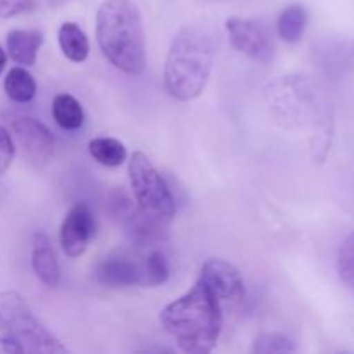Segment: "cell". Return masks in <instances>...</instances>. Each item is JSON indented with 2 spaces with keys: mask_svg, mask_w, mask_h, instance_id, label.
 Here are the masks:
<instances>
[{
  "mask_svg": "<svg viewBox=\"0 0 354 354\" xmlns=\"http://www.w3.org/2000/svg\"><path fill=\"white\" fill-rule=\"evenodd\" d=\"M6 64H7V54H6V50L0 47V75H2L3 69H6Z\"/></svg>",
  "mask_w": 354,
  "mask_h": 354,
  "instance_id": "25",
  "label": "cell"
},
{
  "mask_svg": "<svg viewBox=\"0 0 354 354\" xmlns=\"http://www.w3.org/2000/svg\"><path fill=\"white\" fill-rule=\"evenodd\" d=\"M161 325L183 353L206 354L216 346L223 327L221 303L203 282L161 311Z\"/></svg>",
  "mask_w": 354,
  "mask_h": 354,
  "instance_id": "2",
  "label": "cell"
},
{
  "mask_svg": "<svg viewBox=\"0 0 354 354\" xmlns=\"http://www.w3.org/2000/svg\"><path fill=\"white\" fill-rule=\"evenodd\" d=\"M201 3H216V2H223V0H199Z\"/></svg>",
  "mask_w": 354,
  "mask_h": 354,
  "instance_id": "26",
  "label": "cell"
},
{
  "mask_svg": "<svg viewBox=\"0 0 354 354\" xmlns=\"http://www.w3.org/2000/svg\"><path fill=\"white\" fill-rule=\"evenodd\" d=\"M339 277L342 282L354 290V232L349 235L339 251Z\"/></svg>",
  "mask_w": 354,
  "mask_h": 354,
  "instance_id": "21",
  "label": "cell"
},
{
  "mask_svg": "<svg viewBox=\"0 0 354 354\" xmlns=\"http://www.w3.org/2000/svg\"><path fill=\"white\" fill-rule=\"evenodd\" d=\"M31 266L33 272L45 286L55 287L61 280L57 256H55L52 242L47 234L38 232L33 237V249H31Z\"/></svg>",
  "mask_w": 354,
  "mask_h": 354,
  "instance_id": "12",
  "label": "cell"
},
{
  "mask_svg": "<svg viewBox=\"0 0 354 354\" xmlns=\"http://www.w3.org/2000/svg\"><path fill=\"white\" fill-rule=\"evenodd\" d=\"M9 128L10 135L30 162L35 166H44L50 161L54 156L55 138L41 121L30 116H10Z\"/></svg>",
  "mask_w": 354,
  "mask_h": 354,
  "instance_id": "8",
  "label": "cell"
},
{
  "mask_svg": "<svg viewBox=\"0 0 354 354\" xmlns=\"http://www.w3.org/2000/svg\"><path fill=\"white\" fill-rule=\"evenodd\" d=\"M199 282H203L220 303L241 301L245 294L241 272L225 259H207L201 270Z\"/></svg>",
  "mask_w": 354,
  "mask_h": 354,
  "instance_id": "10",
  "label": "cell"
},
{
  "mask_svg": "<svg viewBox=\"0 0 354 354\" xmlns=\"http://www.w3.org/2000/svg\"><path fill=\"white\" fill-rule=\"evenodd\" d=\"M265 100L273 120L286 128L317 121L322 106L313 83L304 76H279L265 86Z\"/></svg>",
  "mask_w": 354,
  "mask_h": 354,
  "instance_id": "4",
  "label": "cell"
},
{
  "mask_svg": "<svg viewBox=\"0 0 354 354\" xmlns=\"http://www.w3.org/2000/svg\"><path fill=\"white\" fill-rule=\"evenodd\" d=\"M88 152L97 162L109 168L123 165L127 159V149L118 138L99 137L88 142Z\"/></svg>",
  "mask_w": 354,
  "mask_h": 354,
  "instance_id": "18",
  "label": "cell"
},
{
  "mask_svg": "<svg viewBox=\"0 0 354 354\" xmlns=\"http://www.w3.org/2000/svg\"><path fill=\"white\" fill-rule=\"evenodd\" d=\"M14 152H16V145H14L12 135L3 124H0V176L9 169Z\"/></svg>",
  "mask_w": 354,
  "mask_h": 354,
  "instance_id": "22",
  "label": "cell"
},
{
  "mask_svg": "<svg viewBox=\"0 0 354 354\" xmlns=\"http://www.w3.org/2000/svg\"><path fill=\"white\" fill-rule=\"evenodd\" d=\"M225 28L230 37V44L235 50L248 55L249 59L261 64H268L275 57V44L272 41L268 30L261 23L245 17H228Z\"/></svg>",
  "mask_w": 354,
  "mask_h": 354,
  "instance_id": "7",
  "label": "cell"
},
{
  "mask_svg": "<svg viewBox=\"0 0 354 354\" xmlns=\"http://www.w3.org/2000/svg\"><path fill=\"white\" fill-rule=\"evenodd\" d=\"M3 88H6L7 97L10 100L19 104L30 102L37 95V82L31 76V73H28L21 66H16V68H12L7 73Z\"/></svg>",
  "mask_w": 354,
  "mask_h": 354,
  "instance_id": "16",
  "label": "cell"
},
{
  "mask_svg": "<svg viewBox=\"0 0 354 354\" xmlns=\"http://www.w3.org/2000/svg\"><path fill=\"white\" fill-rule=\"evenodd\" d=\"M52 116L55 123L64 130H78L85 120L82 104L69 93H61L55 97L52 104Z\"/></svg>",
  "mask_w": 354,
  "mask_h": 354,
  "instance_id": "17",
  "label": "cell"
},
{
  "mask_svg": "<svg viewBox=\"0 0 354 354\" xmlns=\"http://www.w3.org/2000/svg\"><path fill=\"white\" fill-rule=\"evenodd\" d=\"M59 45L61 50L69 61L83 62L86 61L90 52L88 38L85 31L76 23H62L59 28Z\"/></svg>",
  "mask_w": 354,
  "mask_h": 354,
  "instance_id": "14",
  "label": "cell"
},
{
  "mask_svg": "<svg viewBox=\"0 0 354 354\" xmlns=\"http://www.w3.org/2000/svg\"><path fill=\"white\" fill-rule=\"evenodd\" d=\"M296 344L289 337L282 334H261L254 341L252 353L256 354H277V353H294Z\"/></svg>",
  "mask_w": 354,
  "mask_h": 354,
  "instance_id": "20",
  "label": "cell"
},
{
  "mask_svg": "<svg viewBox=\"0 0 354 354\" xmlns=\"http://www.w3.org/2000/svg\"><path fill=\"white\" fill-rule=\"evenodd\" d=\"M35 6H37V0H0V17L9 19V17L30 12Z\"/></svg>",
  "mask_w": 354,
  "mask_h": 354,
  "instance_id": "23",
  "label": "cell"
},
{
  "mask_svg": "<svg viewBox=\"0 0 354 354\" xmlns=\"http://www.w3.org/2000/svg\"><path fill=\"white\" fill-rule=\"evenodd\" d=\"M145 270V287H158L162 286L169 279V263L168 258L162 251L149 252L147 258L144 259Z\"/></svg>",
  "mask_w": 354,
  "mask_h": 354,
  "instance_id": "19",
  "label": "cell"
},
{
  "mask_svg": "<svg viewBox=\"0 0 354 354\" xmlns=\"http://www.w3.org/2000/svg\"><path fill=\"white\" fill-rule=\"evenodd\" d=\"M95 234V218L86 204L78 203L68 211L61 225V248L69 258H78L88 248Z\"/></svg>",
  "mask_w": 354,
  "mask_h": 354,
  "instance_id": "9",
  "label": "cell"
},
{
  "mask_svg": "<svg viewBox=\"0 0 354 354\" xmlns=\"http://www.w3.org/2000/svg\"><path fill=\"white\" fill-rule=\"evenodd\" d=\"M218 40L206 24H187L171 41L165 64V88L173 99L194 100L204 92L216 57Z\"/></svg>",
  "mask_w": 354,
  "mask_h": 354,
  "instance_id": "1",
  "label": "cell"
},
{
  "mask_svg": "<svg viewBox=\"0 0 354 354\" xmlns=\"http://www.w3.org/2000/svg\"><path fill=\"white\" fill-rule=\"evenodd\" d=\"M137 209L144 216L168 227L176 213V203L161 173L144 152H135L128 166Z\"/></svg>",
  "mask_w": 354,
  "mask_h": 354,
  "instance_id": "6",
  "label": "cell"
},
{
  "mask_svg": "<svg viewBox=\"0 0 354 354\" xmlns=\"http://www.w3.org/2000/svg\"><path fill=\"white\" fill-rule=\"evenodd\" d=\"M0 317L21 353H68V348L41 324L26 299L16 290L0 292Z\"/></svg>",
  "mask_w": 354,
  "mask_h": 354,
  "instance_id": "5",
  "label": "cell"
},
{
  "mask_svg": "<svg viewBox=\"0 0 354 354\" xmlns=\"http://www.w3.org/2000/svg\"><path fill=\"white\" fill-rule=\"evenodd\" d=\"M97 41L107 61L138 76L147 64L142 14L131 0H106L97 10Z\"/></svg>",
  "mask_w": 354,
  "mask_h": 354,
  "instance_id": "3",
  "label": "cell"
},
{
  "mask_svg": "<svg viewBox=\"0 0 354 354\" xmlns=\"http://www.w3.org/2000/svg\"><path fill=\"white\" fill-rule=\"evenodd\" d=\"M0 353H10V354L21 353L19 346L16 344V341L12 339V335H10L9 330H7L2 317H0Z\"/></svg>",
  "mask_w": 354,
  "mask_h": 354,
  "instance_id": "24",
  "label": "cell"
},
{
  "mask_svg": "<svg viewBox=\"0 0 354 354\" xmlns=\"http://www.w3.org/2000/svg\"><path fill=\"white\" fill-rule=\"evenodd\" d=\"M95 280L107 287H145L144 261L130 256H109L95 268Z\"/></svg>",
  "mask_w": 354,
  "mask_h": 354,
  "instance_id": "11",
  "label": "cell"
},
{
  "mask_svg": "<svg viewBox=\"0 0 354 354\" xmlns=\"http://www.w3.org/2000/svg\"><path fill=\"white\" fill-rule=\"evenodd\" d=\"M41 44L44 35L38 30H12L7 35V52L21 66H33L37 62Z\"/></svg>",
  "mask_w": 354,
  "mask_h": 354,
  "instance_id": "13",
  "label": "cell"
},
{
  "mask_svg": "<svg viewBox=\"0 0 354 354\" xmlns=\"http://www.w3.org/2000/svg\"><path fill=\"white\" fill-rule=\"evenodd\" d=\"M308 26V12L303 6H289L280 12L277 21L279 37L287 44H297Z\"/></svg>",
  "mask_w": 354,
  "mask_h": 354,
  "instance_id": "15",
  "label": "cell"
}]
</instances>
